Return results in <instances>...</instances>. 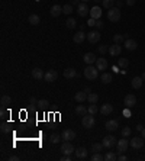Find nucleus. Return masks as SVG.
Segmentation results:
<instances>
[{
  "label": "nucleus",
  "instance_id": "nucleus-62",
  "mask_svg": "<svg viewBox=\"0 0 145 161\" xmlns=\"http://www.w3.org/2000/svg\"><path fill=\"white\" fill-rule=\"evenodd\" d=\"M93 2H102V0H93Z\"/></svg>",
  "mask_w": 145,
  "mask_h": 161
},
{
  "label": "nucleus",
  "instance_id": "nucleus-55",
  "mask_svg": "<svg viewBox=\"0 0 145 161\" xmlns=\"http://www.w3.org/2000/svg\"><path fill=\"white\" fill-rule=\"evenodd\" d=\"M135 2H136V0H126V5H128V6H134Z\"/></svg>",
  "mask_w": 145,
  "mask_h": 161
},
{
  "label": "nucleus",
  "instance_id": "nucleus-54",
  "mask_svg": "<svg viewBox=\"0 0 145 161\" xmlns=\"http://www.w3.org/2000/svg\"><path fill=\"white\" fill-rule=\"evenodd\" d=\"M9 161H19V157L17 155H10L9 157Z\"/></svg>",
  "mask_w": 145,
  "mask_h": 161
},
{
  "label": "nucleus",
  "instance_id": "nucleus-30",
  "mask_svg": "<svg viewBox=\"0 0 145 161\" xmlns=\"http://www.w3.org/2000/svg\"><path fill=\"white\" fill-rule=\"evenodd\" d=\"M12 103V99H10V96H7V95H3L2 96V99H0V105L2 106H9Z\"/></svg>",
  "mask_w": 145,
  "mask_h": 161
},
{
  "label": "nucleus",
  "instance_id": "nucleus-56",
  "mask_svg": "<svg viewBox=\"0 0 145 161\" xmlns=\"http://www.w3.org/2000/svg\"><path fill=\"white\" fill-rule=\"evenodd\" d=\"M142 129H144V126H142V125H141V123H138V125H136V131H142Z\"/></svg>",
  "mask_w": 145,
  "mask_h": 161
},
{
  "label": "nucleus",
  "instance_id": "nucleus-42",
  "mask_svg": "<svg viewBox=\"0 0 145 161\" xmlns=\"http://www.w3.org/2000/svg\"><path fill=\"white\" fill-rule=\"evenodd\" d=\"M102 160H105V155H102L100 152H95L91 155V161H102Z\"/></svg>",
  "mask_w": 145,
  "mask_h": 161
},
{
  "label": "nucleus",
  "instance_id": "nucleus-53",
  "mask_svg": "<svg viewBox=\"0 0 145 161\" xmlns=\"http://www.w3.org/2000/svg\"><path fill=\"white\" fill-rule=\"evenodd\" d=\"M115 5H116V7L121 9V6H123V2H122V0H116V2H115Z\"/></svg>",
  "mask_w": 145,
  "mask_h": 161
},
{
  "label": "nucleus",
  "instance_id": "nucleus-24",
  "mask_svg": "<svg viewBox=\"0 0 145 161\" xmlns=\"http://www.w3.org/2000/svg\"><path fill=\"white\" fill-rule=\"evenodd\" d=\"M107 61H106V58H97L96 60V67H97V70H106L107 68Z\"/></svg>",
  "mask_w": 145,
  "mask_h": 161
},
{
  "label": "nucleus",
  "instance_id": "nucleus-39",
  "mask_svg": "<svg viewBox=\"0 0 145 161\" xmlns=\"http://www.w3.org/2000/svg\"><path fill=\"white\" fill-rule=\"evenodd\" d=\"M122 41H125V36H123V35H121V33L113 35V42H115V44H121Z\"/></svg>",
  "mask_w": 145,
  "mask_h": 161
},
{
  "label": "nucleus",
  "instance_id": "nucleus-34",
  "mask_svg": "<svg viewBox=\"0 0 145 161\" xmlns=\"http://www.w3.org/2000/svg\"><path fill=\"white\" fill-rule=\"evenodd\" d=\"M115 2H116V0H102V6H103L105 9H110V7H113Z\"/></svg>",
  "mask_w": 145,
  "mask_h": 161
},
{
  "label": "nucleus",
  "instance_id": "nucleus-4",
  "mask_svg": "<svg viewBox=\"0 0 145 161\" xmlns=\"http://www.w3.org/2000/svg\"><path fill=\"white\" fill-rule=\"evenodd\" d=\"M102 144H103V147H105L106 150H112L113 145H116V138H115L113 135H106V137L103 138V141H102Z\"/></svg>",
  "mask_w": 145,
  "mask_h": 161
},
{
  "label": "nucleus",
  "instance_id": "nucleus-20",
  "mask_svg": "<svg viewBox=\"0 0 145 161\" xmlns=\"http://www.w3.org/2000/svg\"><path fill=\"white\" fill-rule=\"evenodd\" d=\"M84 62L87 64V66H93V62H96V55L93 54V52H87V54H84Z\"/></svg>",
  "mask_w": 145,
  "mask_h": 161
},
{
  "label": "nucleus",
  "instance_id": "nucleus-26",
  "mask_svg": "<svg viewBox=\"0 0 145 161\" xmlns=\"http://www.w3.org/2000/svg\"><path fill=\"white\" fill-rule=\"evenodd\" d=\"M112 74L110 73H102V76H100V81L103 84H109V83H112Z\"/></svg>",
  "mask_w": 145,
  "mask_h": 161
},
{
  "label": "nucleus",
  "instance_id": "nucleus-1",
  "mask_svg": "<svg viewBox=\"0 0 145 161\" xmlns=\"http://www.w3.org/2000/svg\"><path fill=\"white\" fill-rule=\"evenodd\" d=\"M84 77L87 80H96L99 77V70L95 66H87L84 68Z\"/></svg>",
  "mask_w": 145,
  "mask_h": 161
},
{
  "label": "nucleus",
  "instance_id": "nucleus-22",
  "mask_svg": "<svg viewBox=\"0 0 145 161\" xmlns=\"http://www.w3.org/2000/svg\"><path fill=\"white\" fill-rule=\"evenodd\" d=\"M32 77L35 78V80H44V77H45V74H44V71L41 70V68H34L32 70Z\"/></svg>",
  "mask_w": 145,
  "mask_h": 161
},
{
  "label": "nucleus",
  "instance_id": "nucleus-5",
  "mask_svg": "<svg viewBox=\"0 0 145 161\" xmlns=\"http://www.w3.org/2000/svg\"><path fill=\"white\" fill-rule=\"evenodd\" d=\"M61 151L62 154H65V155H71L72 152H76V148L72 147L71 141H64L61 144Z\"/></svg>",
  "mask_w": 145,
  "mask_h": 161
},
{
  "label": "nucleus",
  "instance_id": "nucleus-2",
  "mask_svg": "<svg viewBox=\"0 0 145 161\" xmlns=\"http://www.w3.org/2000/svg\"><path fill=\"white\" fill-rule=\"evenodd\" d=\"M107 19L110 22H119L121 21V9L119 7H110L107 12Z\"/></svg>",
  "mask_w": 145,
  "mask_h": 161
},
{
  "label": "nucleus",
  "instance_id": "nucleus-13",
  "mask_svg": "<svg viewBox=\"0 0 145 161\" xmlns=\"http://www.w3.org/2000/svg\"><path fill=\"white\" fill-rule=\"evenodd\" d=\"M106 129L109 131V132H115L117 129V126H119V121L117 119H110V121H107L106 122Z\"/></svg>",
  "mask_w": 145,
  "mask_h": 161
},
{
  "label": "nucleus",
  "instance_id": "nucleus-60",
  "mask_svg": "<svg viewBox=\"0 0 145 161\" xmlns=\"http://www.w3.org/2000/svg\"><path fill=\"white\" fill-rule=\"evenodd\" d=\"M141 77H142V80H144V81H145V73H144V74H142V76H141Z\"/></svg>",
  "mask_w": 145,
  "mask_h": 161
},
{
  "label": "nucleus",
  "instance_id": "nucleus-43",
  "mask_svg": "<svg viewBox=\"0 0 145 161\" xmlns=\"http://www.w3.org/2000/svg\"><path fill=\"white\" fill-rule=\"evenodd\" d=\"M97 51L100 54H106V52H109V47L107 45H100V47H97Z\"/></svg>",
  "mask_w": 145,
  "mask_h": 161
},
{
  "label": "nucleus",
  "instance_id": "nucleus-59",
  "mask_svg": "<svg viewBox=\"0 0 145 161\" xmlns=\"http://www.w3.org/2000/svg\"><path fill=\"white\" fill-rule=\"evenodd\" d=\"M141 137H142V138L145 139V128L142 129V131H141Z\"/></svg>",
  "mask_w": 145,
  "mask_h": 161
},
{
  "label": "nucleus",
  "instance_id": "nucleus-25",
  "mask_svg": "<svg viewBox=\"0 0 145 161\" xmlns=\"http://www.w3.org/2000/svg\"><path fill=\"white\" fill-rule=\"evenodd\" d=\"M87 93H86V92H78V93H76V96H74V99L77 100L78 103H83V102H86V100H87Z\"/></svg>",
  "mask_w": 145,
  "mask_h": 161
},
{
  "label": "nucleus",
  "instance_id": "nucleus-36",
  "mask_svg": "<svg viewBox=\"0 0 145 161\" xmlns=\"http://www.w3.org/2000/svg\"><path fill=\"white\" fill-rule=\"evenodd\" d=\"M128 66H129L128 58H119V60H117V67H121V68H126Z\"/></svg>",
  "mask_w": 145,
  "mask_h": 161
},
{
  "label": "nucleus",
  "instance_id": "nucleus-40",
  "mask_svg": "<svg viewBox=\"0 0 145 161\" xmlns=\"http://www.w3.org/2000/svg\"><path fill=\"white\" fill-rule=\"evenodd\" d=\"M62 13H65V15H70V13H72V5H71V3H68V5L62 6Z\"/></svg>",
  "mask_w": 145,
  "mask_h": 161
},
{
  "label": "nucleus",
  "instance_id": "nucleus-31",
  "mask_svg": "<svg viewBox=\"0 0 145 161\" xmlns=\"http://www.w3.org/2000/svg\"><path fill=\"white\" fill-rule=\"evenodd\" d=\"M87 110H89L90 115H96V113L100 110V109L97 107V105H96V103H90V106L87 107Z\"/></svg>",
  "mask_w": 145,
  "mask_h": 161
},
{
  "label": "nucleus",
  "instance_id": "nucleus-6",
  "mask_svg": "<svg viewBox=\"0 0 145 161\" xmlns=\"http://www.w3.org/2000/svg\"><path fill=\"white\" fill-rule=\"evenodd\" d=\"M123 105H125V107H129V109H132V107L136 105V97H135V95L129 93V95L125 96V99H123Z\"/></svg>",
  "mask_w": 145,
  "mask_h": 161
},
{
  "label": "nucleus",
  "instance_id": "nucleus-15",
  "mask_svg": "<svg viewBox=\"0 0 145 161\" xmlns=\"http://www.w3.org/2000/svg\"><path fill=\"white\" fill-rule=\"evenodd\" d=\"M121 52H122V47H121V44H113L112 47H109V54H110L112 57L121 55Z\"/></svg>",
  "mask_w": 145,
  "mask_h": 161
},
{
  "label": "nucleus",
  "instance_id": "nucleus-46",
  "mask_svg": "<svg viewBox=\"0 0 145 161\" xmlns=\"http://www.w3.org/2000/svg\"><path fill=\"white\" fill-rule=\"evenodd\" d=\"M29 103H31V106H36V105H38V100H36L34 96H32V97L29 99Z\"/></svg>",
  "mask_w": 145,
  "mask_h": 161
},
{
  "label": "nucleus",
  "instance_id": "nucleus-8",
  "mask_svg": "<svg viewBox=\"0 0 145 161\" xmlns=\"http://www.w3.org/2000/svg\"><path fill=\"white\" fill-rule=\"evenodd\" d=\"M116 147H117V152H119V154H123L125 151L128 150V147H129L128 139H126L125 137H123L122 139H119V141L116 142Z\"/></svg>",
  "mask_w": 145,
  "mask_h": 161
},
{
  "label": "nucleus",
  "instance_id": "nucleus-3",
  "mask_svg": "<svg viewBox=\"0 0 145 161\" xmlns=\"http://www.w3.org/2000/svg\"><path fill=\"white\" fill-rule=\"evenodd\" d=\"M81 123H83V126L86 129H91L93 126H95V116L93 115H90V113H87V115H84L83 116V121H81Z\"/></svg>",
  "mask_w": 145,
  "mask_h": 161
},
{
  "label": "nucleus",
  "instance_id": "nucleus-9",
  "mask_svg": "<svg viewBox=\"0 0 145 161\" xmlns=\"http://www.w3.org/2000/svg\"><path fill=\"white\" fill-rule=\"evenodd\" d=\"M87 41L90 44H97L100 41V32L99 31H90L87 33Z\"/></svg>",
  "mask_w": 145,
  "mask_h": 161
},
{
  "label": "nucleus",
  "instance_id": "nucleus-18",
  "mask_svg": "<svg viewBox=\"0 0 145 161\" xmlns=\"http://www.w3.org/2000/svg\"><path fill=\"white\" fill-rule=\"evenodd\" d=\"M90 17H93V19H100L102 17V9L99 6H95V7H91L90 9Z\"/></svg>",
  "mask_w": 145,
  "mask_h": 161
},
{
  "label": "nucleus",
  "instance_id": "nucleus-50",
  "mask_svg": "<svg viewBox=\"0 0 145 161\" xmlns=\"http://www.w3.org/2000/svg\"><path fill=\"white\" fill-rule=\"evenodd\" d=\"M123 116H125V118H131V110H129V107H126V109L123 110Z\"/></svg>",
  "mask_w": 145,
  "mask_h": 161
},
{
  "label": "nucleus",
  "instance_id": "nucleus-35",
  "mask_svg": "<svg viewBox=\"0 0 145 161\" xmlns=\"http://www.w3.org/2000/svg\"><path fill=\"white\" fill-rule=\"evenodd\" d=\"M61 135H58V133H52L50 137V141H51V144H58L60 141H61Z\"/></svg>",
  "mask_w": 145,
  "mask_h": 161
},
{
  "label": "nucleus",
  "instance_id": "nucleus-27",
  "mask_svg": "<svg viewBox=\"0 0 145 161\" xmlns=\"http://www.w3.org/2000/svg\"><path fill=\"white\" fill-rule=\"evenodd\" d=\"M142 83H144L142 77H134L132 78V87H134V89H141V87H142Z\"/></svg>",
  "mask_w": 145,
  "mask_h": 161
},
{
  "label": "nucleus",
  "instance_id": "nucleus-29",
  "mask_svg": "<svg viewBox=\"0 0 145 161\" xmlns=\"http://www.w3.org/2000/svg\"><path fill=\"white\" fill-rule=\"evenodd\" d=\"M29 23H31V25H34V26H36V25H39V23H41V17L38 16V15H31V16H29Z\"/></svg>",
  "mask_w": 145,
  "mask_h": 161
},
{
  "label": "nucleus",
  "instance_id": "nucleus-17",
  "mask_svg": "<svg viewBox=\"0 0 145 161\" xmlns=\"http://www.w3.org/2000/svg\"><path fill=\"white\" fill-rule=\"evenodd\" d=\"M103 115V116H109L112 112H113V106L110 105V103H105V105H102L100 110H99Z\"/></svg>",
  "mask_w": 145,
  "mask_h": 161
},
{
  "label": "nucleus",
  "instance_id": "nucleus-10",
  "mask_svg": "<svg viewBox=\"0 0 145 161\" xmlns=\"http://www.w3.org/2000/svg\"><path fill=\"white\" fill-rule=\"evenodd\" d=\"M57 78H58V73H57L55 70H48V71L45 73L44 80L46 83H52V81H55Z\"/></svg>",
  "mask_w": 145,
  "mask_h": 161
},
{
  "label": "nucleus",
  "instance_id": "nucleus-21",
  "mask_svg": "<svg viewBox=\"0 0 145 161\" xmlns=\"http://www.w3.org/2000/svg\"><path fill=\"white\" fill-rule=\"evenodd\" d=\"M86 38H87V35H86L83 31H80V32H77L74 36H72V41H74L76 44H81V42H83Z\"/></svg>",
  "mask_w": 145,
  "mask_h": 161
},
{
  "label": "nucleus",
  "instance_id": "nucleus-19",
  "mask_svg": "<svg viewBox=\"0 0 145 161\" xmlns=\"http://www.w3.org/2000/svg\"><path fill=\"white\" fill-rule=\"evenodd\" d=\"M64 77L70 78V80H71V78H77L78 77L77 70H74V68H71V67H70V68H65V70H64Z\"/></svg>",
  "mask_w": 145,
  "mask_h": 161
},
{
  "label": "nucleus",
  "instance_id": "nucleus-28",
  "mask_svg": "<svg viewBox=\"0 0 145 161\" xmlns=\"http://www.w3.org/2000/svg\"><path fill=\"white\" fill-rule=\"evenodd\" d=\"M76 113L80 115V116H84V115H87V113H89V110H87V107H86V106L78 105L77 107H76Z\"/></svg>",
  "mask_w": 145,
  "mask_h": 161
},
{
  "label": "nucleus",
  "instance_id": "nucleus-33",
  "mask_svg": "<svg viewBox=\"0 0 145 161\" xmlns=\"http://www.w3.org/2000/svg\"><path fill=\"white\" fill-rule=\"evenodd\" d=\"M87 102H89V103H97V102H99V96L96 95V93H89Z\"/></svg>",
  "mask_w": 145,
  "mask_h": 161
},
{
  "label": "nucleus",
  "instance_id": "nucleus-61",
  "mask_svg": "<svg viewBox=\"0 0 145 161\" xmlns=\"http://www.w3.org/2000/svg\"><path fill=\"white\" fill-rule=\"evenodd\" d=\"M81 2H84V3H87V2H89V0H81Z\"/></svg>",
  "mask_w": 145,
  "mask_h": 161
},
{
  "label": "nucleus",
  "instance_id": "nucleus-16",
  "mask_svg": "<svg viewBox=\"0 0 145 161\" xmlns=\"http://www.w3.org/2000/svg\"><path fill=\"white\" fill-rule=\"evenodd\" d=\"M125 48L128 51H135L138 48V42H136L135 39H131V38L125 39Z\"/></svg>",
  "mask_w": 145,
  "mask_h": 161
},
{
  "label": "nucleus",
  "instance_id": "nucleus-52",
  "mask_svg": "<svg viewBox=\"0 0 145 161\" xmlns=\"http://www.w3.org/2000/svg\"><path fill=\"white\" fill-rule=\"evenodd\" d=\"M61 161H71V157L64 154V157H61Z\"/></svg>",
  "mask_w": 145,
  "mask_h": 161
},
{
  "label": "nucleus",
  "instance_id": "nucleus-47",
  "mask_svg": "<svg viewBox=\"0 0 145 161\" xmlns=\"http://www.w3.org/2000/svg\"><path fill=\"white\" fill-rule=\"evenodd\" d=\"M87 25H89V26H96V19L90 17L89 21H87Z\"/></svg>",
  "mask_w": 145,
  "mask_h": 161
},
{
  "label": "nucleus",
  "instance_id": "nucleus-23",
  "mask_svg": "<svg viewBox=\"0 0 145 161\" xmlns=\"http://www.w3.org/2000/svg\"><path fill=\"white\" fill-rule=\"evenodd\" d=\"M62 13V6L60 5H54L52 7H51V16H54V17H58Z\"/></svg>",
  "mask_w": 145,
  "mask_h": 161
},
{
  "label": "nucleus",
  "instance_id": "nucleus-41",
  "mask_svg": "<svg viewBox=\"0 0 145 161\" xmlns=\"http://www.w3.org/2000/svg\"><path fill=\"white\" fill-rule=\"evenodd\" d=\"M67 28L68 29H74L76 28V25H77V23H76V19H74V17H70V19H67Z\"/></svg>",
  "mask_w": 145,
  "mask_h": 161
},
{
  "label": "nucleus",
  "instance_id": "nucleus-37",
  "mask_svg": "<svg viewBox=\"0 0 145 161\" xmlns=\"http://www.w3.org/2000/svg\"><path fill=\"white\" fill-rule=\"evenodd\" d=\"M103 148H105L103 144H99V142H96V144L91 145V151H93V152H102Z\"/></svg>",
  "mask_w": 145,
  "mask_h": 161
},
{
  "label": "nucleus",
  "instance_id": "nucleus-12",
  "mask_svg": "<svg viewBox=\"0 0 145 161\" xmlns=\"http://www.w3.org/2000/svg\"><path fill=\"white\" fill-rule=\"evenodd\" d=\"M89 12H90V9H89V6H87V3H80V5L77 6V13L80 15V16H87L89 15Z\"/></svg>",
  "mask_w": 145,
  "mask_h": 161
},
{
  "label": "nucleus",
  "instance_id": "nucleus-14",
  "mask_svg": "<svg viewBox=\"0 0 145 161\" xmlns=\"http://www.w3.org/2000/svg\"><path fill=\"white\" fill-rule=\"evenodd\" d=\"M76 157H77L78 160H86L89 157V151L86 150L84 147H78L77 150H76Z\"/></svg>",
  "mask_w": 145,
  "mask_h": 161
},
{
  "label": "nucleus",
  "instance_id": "nucleus-48",
  "mask_svg": "<svg viewBox=\"0 0 145 161\" xmlns=\"http://www.w3.org/2000/svg\"><path fill=\"white\" fill-rule=\"evenodd\" d=\"M6 115H7V112H6V109H5V106H2V110H0V116L5 119L6 118Z\"/></svg>",
  "mask_w": 145,
  "mask_h": 161
},
{
  "label": "nucleus",
  "instance_id": "nucleus-49",
  "mask_svg": "<svg viewBox=\"0 0 145 161\" xmlns=\"http://www.w3.org/2000/svg\"><path fill=\"white\" fill-rule=\"evenodd\" d=\"M96 28H97V29H102V28H103V22H102L100 19H97V21H96Z\"/></svg>",
  "mask_w": 145,
  "mask_h": 161
},
{
  "label": "nucleus",
  "instance_id": "nucleus-57",
  "mask_svg": "<svg viewBox=\"0 0 145 161\" xmlns=\"http://www.w3.org/2000/svg\"><path fill=\"white\" fill-rule=\"evenodd\" d=\"M71 5L72 6H78L80 3H78V0H71Z\"/></svg>",
  "mask_w": 145,
  "mask_h": 161
},
{
  "label": "nucleus",
  "instance_id": "nucleus-32",
  "mask_svg": "<svg viewBox=\"0 0 145 161\" xmlns=\"http://www.w3.org/2000/svg\"><path fill=\"white\" fill-rule=\"evenodd\" d=\"M105 160L106 161H115V160H117V155L113 152V151H107L106 155H105Z\"/></svg>",
  "mask_w": 145,
  "mask_h": 161
},
{
  "label": "nucleus",
  "instance_id": "nucleus-44",
  "mask_svg": "<svg viewBox=\"0 0 145 161\" xmlns=\"http://www.w3.org/2000/svg\"><path fill=\"white\" fill-rule=\"evenodd\" d=\"M131 132H132V131H131V128H129V126H125V128L122 129V137L128 138L129 135H131Z\"/></svg>",
  "mask_w": 145,
  "mask_h": 161
},
{
  "label": "nucleus",
  "instance_id": "nucleus-58",
  "mask_svg": "<svg viewBox=\"0 0 145 161\" xmlns=\"http://www.w3.org/2000/svg\"><path fill=\"white\" fill-rule=\"evenodd\" d=\"M84 92L89 95V93H91V90H90V87H84Z\"/></svg>",
  "mask_w": 145,
  "mask_h": 161
},
{
  "label": "nucleus",
  "instance_id": "nucleus-45",
  "mask_svg": "<svg viewBox=\"0 0 145 161\" xmlns=\"http://www.w3.org/2000/svg\"><path fill=\"white\" fill-rule=\"evenodd\" d=\"M0 129H2V133H7L9 131H10V128H9V125H7V123H2Z\"/></svg>",
  "mask_w": 145,
  "mask_h": 161
},
{
  "label": "nucleus",
  "instance_id": "nucleus-38",
  "mask_svg": "<svg viewBox=\"0 0 145 161\" xmlns=\"http://www.w3.org/2000/svg\"><path fill=\"white\" fill-rule=\"evenodd\" d=\"M38 107H41V109H44V107H48L50 106V102L46 99H41V100H38Z\"/></svg>",
  "mask_w": 145,
  "mask_h": 161
},
{
  "label": "nucleus",
  "instance_id": "nucleus-7",
  "mask_svg": "<svg viewBox=\"0 0 145 161\" xmlns=\"http://www.w3.org/2000/svg\"><path fill=\"white\" fill-rule=\"evenodd\" d=\"M144 141L145 139L142 138V137H135V138H132L129 141V145H131L132 148H135V150H139V148L144 147Z\"/></svg>",
  "mask_w": 145,
  "mask_h": 161
},
{
  "label": "nucleus",
  "instance_id": "nucleus-11",
  "mask_svg": "<svg viewBox=\"0 0 145 161\" xmlns=\"http://www.w3.org/2000/svg\"><path fill=\"white\" fill-rule=\"evenodd\" d=\"M61 138L64 139V141H72V139H76V131H72V129H65V131H62Z\"/></svg>",
  "mask_w": 145,
  "mask_h": 161
},
{
  "label": "nucleus",
  "instance_id": "nucleus-51",
  "mask_svg": "<svg viewBox=\"0 0 145 161\" xmlns=\"http://www.w3.org/2000/svg\"><path fill=\"white\" fill-rule=\"evenodd\" d=\"M117 160H119V161H126V160H128V157L123 155V154H121V155L117 157Z\"/></svg>",
  "mask_w": 145,
  "mask_h": 161
}]
</instances>
